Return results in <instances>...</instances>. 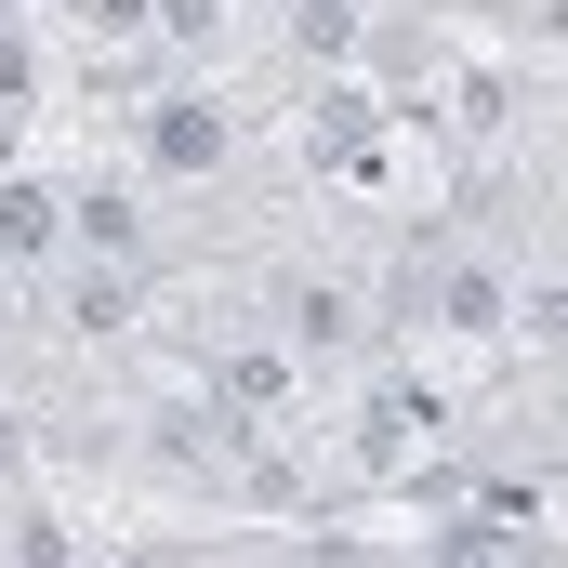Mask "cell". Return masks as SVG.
<instances>
[{"label": "cell", "instance_id": "cell-1", "mask_svg": "<svg viewBox=\"0 0 568 568\" xmlns=\"http://www.w3.org/2000/svg\"><path fill=\"white\" fill-rule=\"evenodd\" d=\"M40 239H53V199L13 185V199H0V252H40Z\"/></svg>", "mask_w": 568, "mask_h": 568}, {"label": "cell", "instance_id": "cell-2", "mask_svg": "<svg viewBox=\"0 0 568 568\" xmlns=\"http://www.w3.org/2000/svg\"><path fill=\"white\" fill-rule=\"evenodd\" d=\"M212 145H225V133H212V106H172V120H159V159H212Z\"/></svg>", "mask_w": 568, "mask_h": 568}]
</instances>
